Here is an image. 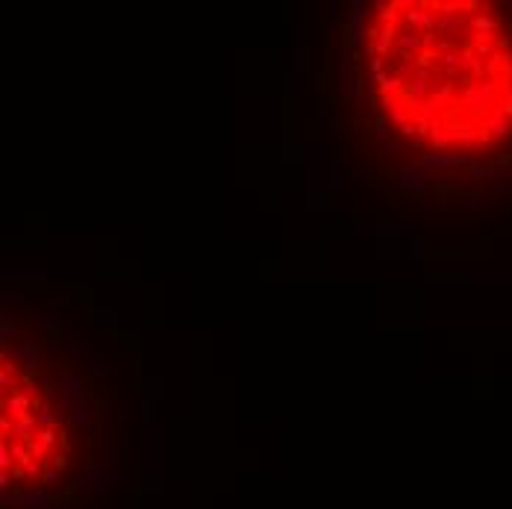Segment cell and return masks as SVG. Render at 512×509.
<instances>
[{
    "mask_svg": "<svg viewBox=\"0 0 512 509\" xmlns=\"http://www.w3.org/2000/svg\"><path fill=\"white\" fill-rule=\"evenodd\" d=\"M51 342H3L0 471L15 495H48L71 483L89 454L83 380Z\"/></svg>",
    "mask_w": 512,
    "mask_h": 509,
    "instance_id": "cell-2",
    "label": "cell"
},
{
    "mask_svg": "<svg viewBox=\"0 0 512 509\" xmlns=\"http://www.w3.org/2000/svg\"><path fill=\"white\" fill-rule=\"evenodd\" d=\"M351 65L392 151L465 177L512 162V3H368Z\"/></svg>",
    "mask_w": 512,
    "mask_h": 509,
    "instance_id": "cell-1",
    "label": "cell"
}]
</instances>
